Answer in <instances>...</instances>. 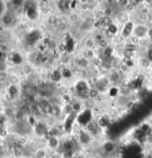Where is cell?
Returning a JSON list of instances; mask_svg holds the SVG:
<instances>
[{
	"label": "cell",
	"mask_w": 152,
	"mask_h": 158,
	"mask_svg": "<svg viewBox=\"0 0 152 158\" xmlns=\"http://www.w3.org/2000/svg\"><path fill=\"white\" fill-rule=\"evenodd\" d=\"M148 30L149 28H147L145 26H138L136 27L134 33H135L136 36L138 38H143L148 33Z\"/></svg>",
	"instance_id": "1"
},
{
	"label": "cell",
	"mask_w": 152,
	"mask_h": 158,
	"mask_svg": "<svg viewBox=\"0 0 152 158\" xmlns=\"http://www.w3.org/2000/svg\"><path fill=\"white\" fill-rule=\"evenodd\" d=\"M48 146L52 149H56L60 146V140L56 137H50L48 141Z\"/></svg>",
	"instance_id": "2"
},
{
	"label": "cell",
	"mask_w": 152,
	"mask_h": 158,
	"mask_svg": "<svg viewBox=\"0 0 152 158\" xmlns=\"http://www.w3.org/2000/svg\"><path fill=\"white\" fill-rule=\"evenodd\" d=\"M133 23L131 22H128L126 24H125V27L123 28V36L125 37H129V36L131 35V32H132L133 30Z\"/></svg>",
	"instance_id": "3"
},
{
	"label": "cell",
	"mask_w": 152,
	"mask_h": 158,
	"mask_svg": "<svg viewBox=\"0 0 152 158\" xmlns=\"http://www.w3.org/2000/svg\"><path fill=\"white\" fill-rule=\"evenodd\" d=\"M103 149L106 153L110 154L115 151V145L112 142L107 141L103 144Z\"/></svg>",
	"instance_id": "4"
},
{
	"label": "cell",
	"mask_w": 152,
	"mask_h": 158,
	"mask_svg": "<svg viewBox=\"0 0 152 158\" xmlns=\"http://www.w3.org/2000/svg\"><path fill=\"white\" fill-rule=\"evenodd\" d=\"M88 85L85 81L79 82L76 86V89L80 95H85V92L87 90Z\"/></svg>",
	"instance_id": "5"
},
{
	"label": "cell",
	"mask_w": 152,
	"mask_h": 158,
	"mask_svg": "<svg viewBox=\"0 0 152 158\" xmlns=\"http://www.w3.org/2000/svg\"><path fill=\"white\" fill-rule=\"evenodd\" d=\"M91 139V135L88 132H82L80 135V140L82 144L88 143Z\"/></svg>",
	"instance_id": "6"
},
{
	"label": "cell",
	"mask_w": 152,
	"mask_h": 158,
	"mask_svg": "<svg viewBox=\"0 0 152 158\" xmlns=\"http://www.w3.org/2000/svg\"><path fill=\"white\" fill-rule=\"evenodd\" d=\"M62 149H63L64 151H72L74 150V143L72 140H66L62 143Z\"/></svg>",
	"instance_id": "7"
},
{
	"label": "cell",
	"mask_w": 152,
	"mask_h": 158,
	"mask_svg": "<svg viewBox=\"0 0 152 158\" xmlns=\"http://www.w3.org/2000/svg\"><path fill=\"white\" fill-rule=\"evenodd\" d=\"M36 132L39 135H45L46 133V128L44 124H40L36 126Z\"/></svg>",
	"instance_id": "8"
},
{
	"label": "cell",
	"mask_w": 152,
	"mask_h": 158,
	"mask_svg": "<svg viewBox=\"0 0 152 158\" xmlns=\"http://www.w3.org/2000/svg\"><path fill=\"white\" fill-rule=\"evenodd\" d=\"M46 151L42 149H37L34 153L35 158H46Z\"/></svg>",
	"instance_id": "9"
},
{
	"label": "cell",
	"mask_w": 152,
	"mask_h": 158,
	"mask_svg": "<svg viewBox=\"0 0 152 158\" xmlns=\"http://www.w3.org/2000/svg\"><path fill=\"white\" fill-rule=\"evenodd\" d=\"M27 15H28V17L31 19H34L37 16V13H36V9L34 7H29L27 9Z\"/></svg>",
	"instance_id": "10"
},
{
	"label": "cell",
	"mask_w": 152,
	"mask_h": 158,
	"mask_svg": "<svg viewBox=\"0 0 152 158\" xmlns=\"http://www.w3.org/2000/svg\"><path fill=\"white\" fill-rule=\"evenodd\" d=\"M108 120L105 118H101L98 121V126H100V128H104L106 127L108 125Z\"/></svg>",
	"instance_id": "11"
},
{
	"label": "cell",
	"mask_w": 152,
	"mask_h": 158,
	"mask_svg": "<svg viewBox=\"0 0 152 158\" xmlns=\"http://www.w3.org/2000/svg\"><path fill=\"white\" fill-rule=\"evenodd\" d=\"M38 38V34L36 33V32H33L32 33L29 34V38H28V42L30 43H33V42H36Z\"/></svg>",
	"instance_id": "12"
},
{
	"label": "cell",
	"mask_w": 152,
	"mask_h": 158,
	"mask_svg": "<svg viewBox=\"0 0 152 158\" xmlns=\"http://www.w3.org/2000/svg\"><path fill=\"white\" fill-rule=\"evenodd\" d=\"M60 129L56 127H54L51 129L50 131V135L51 137H56V138H58V136L60 135Z\"/></svg>",
	"instance_id": "13"
},
{
	"label": "cell",
	"mask_w": 152,
	"mask_h": 158,
	"mask_svg": "<svg viewBox=\"0 0 152 158\" xmlns=\"http://www.w3.org/2000/svg\"><path fill=\"white\" fill-rule=\"evenodd\" d=\"M151 61H149L148 58H143V59L140 61V64H141V66L145 68L149 67V66L151 65Z\"/></svg>",
	"instance_id": "14"
},
{
	"label": "cell",
	"mask_w": 152,
	"mask_h": 158,
	"mask_svg": "<svg viewBox=\"0 0 152 158\" xmlns=\"http://www.w3.org/2000/svg\"><path fill=\"white\" fill-rule=\"evenodd\" d=\"M103 13H104V16H105L106 18H109V17H111L113 14L112 8H110V7H106V8L104 10Z\"/></svg>",
	"instance_id": "15"
},
{
	"label": "cell",
	"mask_w": 152,
	"mask_h": 158,
	"mask_svg": "<svg viewBox=\"0 0 152 158\" xmlns=\"http://www.w3.org/2000/svg\"><path fill=\"white\" fill-rule=\"evenodd\" d=\"M99 91L96 89H91L88 91V95L91 98H96V96H98L99 95Z\"/></svg>",
	"instance_id": "16"
},
{
	"label": "cell",
	"mask_w": 152,
	"mask_h": 158,
	"mask_svg": "<svg viewBox=\"0 0 152 158\" xmlns=\"http://www.w3.org/2000/svg\"><path fill=\"white\" fill-rule=\"evenodd\" d=\"M5 115L7 117H8V118H11V117H13L14 115H13V110L10 107H6L5 109Z\"/></svg>",
	"instance_id": "17"
},
{
	"label": "cell",
	"mask_w": 152,
	"mask_h": 158,
	"mask_svg": "<svg viewBox=\"0 0 152 158\" xmlns=\"http://www.w3.org/2000/svg\"><path fill=\"white\" fill-rule=\"evenodd\" d=\"M74 150L72 151H64L63 153V158H74Z\"/></svg>",
	"instance_id": "18"
},
{
	"label": "cell",
	"mask_w": 152,
	"mask_h": 158,
	"mask_svg": "<svg viewBox=\"0 0 152 158\" xmlns=\"http://www.w3.org/2000/svg\"><path fill=\"white\" fill-rule=\"evenodd\" d=\"M2 21H3V22L5 24H11V23H12V17H11V16H8V15H6V16H5V17H3V19H2Z\"/></svg>",
	"instance_id": "19"
},
{
	"label": "cell",
	"mask_w": 152,
	"mask_h": 158,
	"mask_svg": "<svg viewBox=\"0 0 152 158\" xmlns=\"http://www.w3.org/2000/svg\"><path fill=\"white\" fill-rule=\"evenodd\" d=\"M137 50V45H134L132 44H129L125 46V50L127 51H130V52H133L134 53V51H136Z\"/></svg>",
	"instance_id": "20"
},
{
	"label": "cell",
	"mask_w": 152,
	"mask_h": 158,
	"mask_svg": "<svg viewBox=\"0 0 152 158\" xmlns=\"http://www.w3.org/2000/svg\"><path fill=\"white\" fill-rule=\"evenodd\" d=\"M112 49L110 48V47H107V48H105V51H104V54H105V57L106 58H110V57H111V56H112Z\"/></svg>",
	"instance_id": "21"
},
{
	"label": "cell",
	"mask_w": 152,
	"mask_h": 158,
	"mask_svg": "<svg viewBox=\"0 0 152 158\" xmlns=\"http://www.w3.org/2000/svg\"><path fill=\"white\" fill-rule=\"evenodd\" d=\"M60 112V109L57 106H54L52 109V113L51 114H54V116H59Z\"/></svg>",
	"instance_id": "22"
},
{
	"label": "cell",
	"mask_w": 152,
	"mask_h": 158,
	"mask_svg": "<svg viewBox=\"0 0 152 158\" xmlns=\"http://www.w3.org/2000/svg\"><path fill=\"white\" fill-rule=\"evenodd\" d=\"M15 118L18 121H22L24 119V112L22 111H19L15 115Z\"/></svg>",
	"instance_id": "23"
},
{
	"label": "cell",
	"mask_w": 152,
	"mask_h": 158,
	"mask_svg": "<svg viewBox=\"0 0 152 158\" xmlns=\"http://www.w3.org/2000/svg\"><path fill=\"white\" fill-rule=\"evenodd\" d=\"M108 42H107V40H105V39H103V38L99 42V46L100 47H102V48L105 49V48L108 47Z\"/></svg>",
	"instance_id": "24"
},
{
	"label": "cell",
	"mask_w": 152,
	"mask_h": 158,
	"mask_svg": "<svg viewBox=\"0 0 152 158\" xmlns=\"http://www.w3.org/2000/svg\"><path fill=\"white\" fill-rule=\"evenodd\" d=\"M77 74L78 75L82 78H85L87 77V72H86V70L84 69H80V70L78 71Z\"/></svg>",
	"instance_id": "25"
},
{
	"label": "cell",
	"mask_w": 152,
	"mask_h": 158,
	"mask_svg": "<svg viewBox=\"0 0 152 158\" xmlns=\"http://www.w3.org/2000/svg\"><path fill=\"white\" fill-rule=\"evenodd\" d=\"M60 77H61V73H60L59 71H55L54 73V74L52 75L53 80L54 81L60 80Z\"/></svg>",
	"instance_id": "26"
},
{
	"label": "cell",
	"mask_w": 152,
	"mask_h": 158,
	"mask_svg": "<svg viewBox=\"0 0 152 158\" xmlns=\"http://www.w3.org/2000/svg\"><path fill=\"white\" fill-rule=\"evenodd\" d=\"M49 101L47 100V99H46V98H42L41 100H40V105L42 106V108H46V106H48L49 105Z\"/></svg>",
	"instance_id": "27"
},
{
	"label": "cell",
	"mask_w": 152,
	"mask_h": 158,
	"mask_svg": "<svg viewBox=\"0 0 152 158\" xmlns=\"http://www.w3.org/2000/svg\"><path fill=\"white\" fill-rule=\"evenodd\" d=\"M62 75L65 78H70V77L71 76V72L69 70V69H63V71H62Z\"/></svg>",
	"instance_id": "28"
},
{
	"label": "cell",
	"mask_w": 152,
	"mask_h": 158,
	"mask_svg": "<svg viewBox=\"0 0 152 158\" xmlns=\"http://www.w3.org/2000/svg\"><path fill=\"white\" fill-rule=\"evenodd\" d=\"M9 81L12 84H16L19 82V78L15 75H11L9 78Z\"/></svg>",
	"instance_id": "29"
},
{
	"label": "cell",
	"mask_w": 152,
	"mask_h": 158,
	"mask_svg": "<svg viewBox=\"0 0 152 158\" xmlns=\"http://www.w3.org/2000/svg\"><path fill=\"white\" fill-rule=\"evenodd\" d=\"M33 116L35 118H39L42 116V113H41L40 110H39V109H35L33 112Z\"/></svg>",
	"instance_id": "30"
},
{
	"label": "cell",
	"mask_w": 152,
	"mask_h": 158,
	"mask_svg": "<svg viewBox=\"0 0 152 158\" xmlns=\"http://www.w3.org/2000/svg\"><path fill=\"white\" fill-rule=\"evenodd\" d=\"M135 8V5L132 4L131 2H129L126 6H125V9L129 11H132Z\"/></svg>",
	"instance_id": "31"
},
{
	"label": "cell",
	"mask_w": 152,
	"mask_h": 158,
	"mask_svg": "<svg viewBox=\"0 0 152 158\" xmlns=\"http://www.w3.org/2000/svg\"><path fill=\"white\" fill-rule=\"evenodd\" d=\"M130 42H131V44H134V45H137V44L139 42V38H138V37L134 36V37H132V38H131Z\"/></svg>",
	"instance_id": "32"
},
{
	"label": "cell",
	"mask_w": 152,
	"mask_h": 158,
	"mask_svg": "<svg viewBox=\"0 0 152 158\" xmlns=\"http://www.w3.org/2000/svg\"><path fill=\"white\" fill-rule=\"evenodd\" d=\"M109 31H110L112 34H115V33H117V28L116 26L111 24V25L109 26Z\"/></svg>",
	"instance_id": "33"
},
{
	"label": "cell",
	"mask_w": 152,
	"mask_h": 158,
	"mask_svg": "<svg viewBox=\"0 0 152 158\" xmlns=\"http://www.w3.org/2000/svg\"><path fill=\"white\" fill-rule=\"evenodd\" d=\"M31 67H29L28 65H25L23 67H22V71H23L24 73H25V74H28V73L31 72Z\"/></svg>",
	"instance_id": "34"
},
{
	"label": "cell",
	"mask_w": 152,
	"mask_h": 158,
	"mask_svg": "<svg viewBox=\"0 0 152 158\" xmlns=\"http://www.w3.org/2000/svg\"><path fill=\"white\" fill-rule=\"evenodd\" d=\"M86 44H87V46L90 48V49H91V48L94 46L95 43H94V42L92 40V39H88V40L87 41V42H86Z\"/></svg>",
	"instance_id": "35"
},
{
	"label": "cell",
	"mask_w": 152,
	"mask_h": 158,
	"mask_svg": "<svg viewBox=\"0 0 152 158\" xmlns=\"http://www.w3.org/2000/svg\"><path fill=\"white\" fill-rule=\"evenodd\" d=\"M58 49L60 52H64V51L67 50V47H66V44H60L58 47Z\"/></svg>",
	"instance_id": "36"
},
{
	"label": "cell",
	"mask_w": 152,
	"mask_h": 158,
	"mask_svg": "<svg viewBox=\"0 0 152 158\" xmlns=\"http://www.w3.org/2000/svg\"><path fill=\"white\" fill-rule=\"evenodd\" d=\"M118 78H119V75L117 73H113L111 75V76H110V81H116L118 80Z\"/></svg>",
	"instance_id": "37"
},
{
	"label": "cell",
	"mask_w": 152,
	"mask_h": 158,
	"mask_svg": "<svg viewBox=\"0 0 152 158\" xmlns=\"http://www.w3.org/2000/svg\"><path fill=\"white\" fill-rule=\"evenodd\" d=\"M86 55H87L88 58H92V57H94V51H93V50L92 49L88 50L87 52H86Z\"/></svg>",
	"instance_id": "38"
},
{
	"label": "cell",
	"mask_w": 152,
	"mask_h": 158,
	"mask_svg": "<svg viewBox=\"0 0 152 158\" xmlns=\"http://www.w3.org/2000/svg\"><path fill=\"white\" fill-rule=\"evenodd\" d=\"M48 21L51 24H55L57 22V18H56V17H54V16H51V17H50V18H49Z\"/></svg>",
	"instance_id": "39"
},
{
	"label": "cell",
	"mask_w": 152,
	"mask_h": 158,
	"mask_svg": "<svg viewBox=\"0 0 152 158\" xmlns=\"http://www.w3.org/2000/svg\"><path fill=\"white\" fill-rule=\"evenodd\" d=\"M62 99H63L65 101L69 102L70 100H71V97H70V95H69L68 94H67V93H65V95H62Z\"/></svg>",
	"instance_id": "40"
},
{
	"label": "cell",
	"mask_w": 152,
	"mask_h": 158,
	"mask_svg": "<svg viewBox=\"0 0 152 158\" xmlns=\"http://www.w3.org/2000/svg\"><path fill=\"white\" fill-rule=\"evenodd\" d=\"M124 56H125L126 58H130L133 56V52H130V51H124V53H123Z\"/></svg>",
	"instance_id": "41"
},
{
	"label": "cell",
	"mask_w": 152,
	"mask_h": 158,
	"mask_svg": "<svg viewBox=\"0 0 152 158\" xmlns=\"http://www.w3.org/2000/svg\"><path fill=\"white\" fill-rule=\"evenodd\" d=\"M9 121L11 124L14 125V124H16V123L18 122V120H16V118H15V116H13V117H11V118H9Z\"/></svg>",
	"instance_id": "42"
},
{
	"label": "cell",
	"mask_w": 152,
	"mask_h": 158,
	"mask_svg": "<svg viewBox=\"0 0 152 158\" xmlns=\"http://www.w3.org/2000/svg\"><path fill=\"white\" fill-rule=\"evenodd\" d=\"M129 67L126 65V64H123V65L121 66V67H120V69H121V70L123 71V72H124V73H125V72H127V71L129 70Z\"/></svg>",
	"instance_id": "43"
},
{
	"label": "cell",
	"mask_w": 152,
	"mask_h": 158,
	"mask_svg": "<svg viewBox=\"0 0 152 158\" xmlns=\"http://www.w3.org/2000/svg\"><path fill=\"white\" fill-rule=\"evenodd\" d=\"M148 59L152 62V50L149 49L148 51Z\"/></svg>",
	"instance_id": "44"
},
{
	"label": "cell",
	"mask_w": 152,
	"mask_h": 158,
	"mask_svg": "<svg viewBox=\"0 0 152 158\" xmlns=\"http://www.w3.org/2000/svg\"><path fill=\"white\" fill-rule=\"evenodd\" d=\"M93 51H94V56H99V55L100 54V50L99 49V48H97V47L93 49Z\"/></svg>",
	"instance_id": "45"
},
{
	"label": "cell",
	"mask_w": 152,
	"mask_h": 158,
	"mask_svg": "<svg viewBox=\"0 0 152 158\" xmlns=\"http://www.w3.org/2000/svg\"><path fill=\"white\" fill-rule=\"evenodd\" d=\"M40 90V87L38 85H33L32 87V91L34 93H37Z\"/></svg>",
	"instance_id": "46"
},
{
	"label": "cell",
	"mask_w": 152,
	"mask_h": 158,
	"mask_svg": "<svg viewBox=\"0 0 152 158\" xmlns=\"http://www.w3.org/2000/svg\"><path fill=\"white\" fill-rule=\"evenodd\" d=\"M88 6H89V4H87V3L82 4V9L84 10V11H87V10H88Z\"/></svg>",
	"instance_id": "47"
},
{
	"label": "cell",
	"mask_w": 152,
	"mask_h": 158,
	"mask_svg": "<svg viewBox=\"0 0 152 158\" xmlns=\"http://www.w3.org/2000/svg\"><path fill=\"white\" fill-rule=\"evenodd\" d=\"M65 28H66V25L64 23H61L59 24V29L60 30H65Z\"/></svg>",
	"instance_id": "48"
},
{
	"label": "cell",
	"mask_w": 152,
	"mask_h": 158,
	"mask_svg": "<svg viewBox=\"0 0 152 158\" xmlns=\"http://www.w3.org/2000/svg\"><path fill=\"white\" fill-rule=\"evenodd\" d=\"M73 108H74V109L76 110V111H79L80 109V104H74V106H73Z\"/></svg>",
	"instance_id": "49"
},
{
	"label": "cell",
	"mask_w": 152,
	"mask_h": 158,
	"mask_svg": "<svg viewBox=\"0 0 152 158\" xmlns=\"http://www.w3.org/2000/svg\"><path fill=\"white\" fill-rule=\"evenodd\" d=\"M34 98L35 96L33 95H31L28 97V100H29V101L31 102V103H33V102L35 101V100H36Z\"/></svg>",
	"instance_id": "50"
},
{
	"label": "cell",
	"mask_w": 152,
	"mask_h": 158,
	"mask_svg": "<svg viewBox=\"0 0 152 158\" xmlns=\"http://www.w3.org/2000/svg\"><path fill=\"white\" fill-rule=\"evenodd\" d=\"M147 34H148L149 38H152V27H151V28H149V29L148 30V33H147Z\"/></svg>",
	"instance_id": "51"
},
{
	"label": "cell",
	"mask_w": 152,
	"mask_h": 158,
	"mask_svg": "<svg viewBox=\"0 0 152 158\" xmlns=\"http://www.w3.org/2000/svg\"><path fill=\"white\" fill-rule=\"evenodd\" d=\"M94 8H95V5H94V4H89L88 10H90V11H93V10H94Z\"/></svg>",
	"instance_id": "52"
},
{
	"label": "cell",
	"mask_w": 152,
	"mask_h": 158,
	"mask_svg": "<svg viewBox=\"0 0 152 158\" xmlns=\"http://www.w3.org/2000/svg\"><path fill=\"white\" fill-rule=\"evenodd\" d=\"M41 11H42V13L45 15L47 14V13H48V9H46V8H45V7H42V9H41Z\"/></svg>",
	"instance_id": "53"
},
{
	"label": "cell",
	"mask_w": 152,
	"mask_h": 158,
	"mask_svg": "<svg viewBox=\"0 0 152 158\" xmlns=\"http://www.w3.org/2000/svg\"><path fill=\"white\" fill-rule=\"evenodd\" d=\"M51 158H60V156L59 155H57V154H54V155H52Z\"/></svg>",
	"instance_id": "54"
},
{
	"label": "cell",
	"mask_w": 152,
	"mask_h": 158,
	"mask_svg": "<svg viewBox=\"0 0 152 158\" xmlns=\"http://www.w3.org/2000/svg\"><path fill=\"white\" fill-rule=\"evenodd\" d=\"M74 158H82V157H80V156H78V157H74Z\"/></svg>",
	"instance_id": "55"
}]
</instances>
